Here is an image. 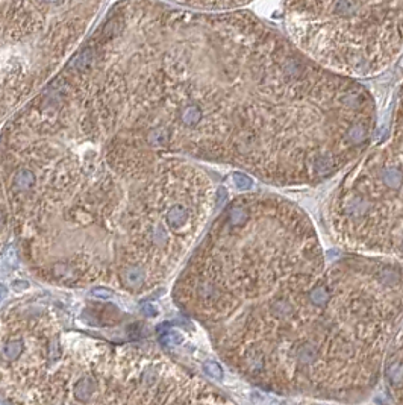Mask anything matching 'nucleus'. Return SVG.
<instances>
[{"label": "nucleus", "instance_id": "nucleus-1", "mask_svg": "<svg viewBox=\"0 0 403 405\" xmlns=\"http://www.w3.org/2000/svg\"><path fill=\"white\" fill-rule=\"evenodd\" d=\"M91 81L84 128L108 141L314 184L367 149L375 100L243 11L123 0L70 64Z\"/></svg>", "mask_w": 403, "mask_h": 405}, {"label": "nucleus", "instance_id": "nucleus-2", "mask_svg": "<svg viewBox=\"0 0 403 405\" xmlns=\"http://www.w3.org/2000/svg\"><path fill=\"white\" fill-rule=\"evenodd\" d=\"M293 44L335 75L368 78L402 52V0H285Z\"/></svg>", "mask_w": 403, "mask_h": 405}, {"label": "nucleus", "instance_id": "nucleus-3", "mask_svg": "<svg viewBox=\"0 0 403 405\" xmlns=\"http://www.w3.org/2000/svg\"><path fill=\"white\" fill-rule=\"evenodd\" d=\"M402 158L399 99L390 135L356 163L335 192L331 220L339 234L356 243H400Z\"/></svg>", "mask_w": 403, "mask_h": 405}, {"label": "nucleus", "instance_id": "nucleus-4", "mask_svg": "<svg viewBox=\"0 0 403 405\" xmlns=\"http://www.w3.org/2000/svg\"><path fill=\"white\" fill-rule=\"evenodd\" d=\"M164 2H171V5L182 6L196 11H231L247 5L252 0H164Z\"/></svg>", "mask_w": 403, "mask_h": 405}, {"label": "nucleus", "instance_id": "nucleus-5", "mask_svg": "<svg viewBox=\"0 0 403 405\" xmlns=\"http://www.w3.org/2000/svg\"><path fill=\"white\" fill-rule=\"evenodd\" d=\"M97 390V384L93 378L89 377H82L76 384H74V388H73V393H74V398L81 402H85L91 398Z\"/></svg>", "mask_w": 403, "mask_h": 405}, {"label": "nucleus", "instance_id": "nucleus-6", "mask_svg": "<svg viewBox=\"0 0 403 405\" xmlns=\"http://www.w3.org/2000/svg\"><path fill=\"white\" fill-rule=\"evenodd\" d=\"M35 184V175L27 169H20L12 179V185L17 192H27L31 190Z\"/></svg>", "mask_w": 403, "mask_h": 405}, {"label": "nucleus", "instance_id": "nucleus-7", "mask_svg": "<svg viewBox=\"0 0 403 405\" xmlns=\"http://www.w3.org/2000/svg\"><path fill=\"white\" fill-rule=\"evenodd\" d=\"M52 273H53V277L58 279V281H61V282H70L73 281L74 278H76V272H74V269L65 263H58L52 267Z\"/></svg>", "mask_w": 403, "mask_h": 405}, {"label": "nucleus", "instance_id": "nucleus-8", "mask_svg": "<svg viewBox=\"0 0 403 405\" xmlns=\"http://www.w3.org/2000/svg\"><path fill=\"white\" fill-rule=\"evenodd\" d=\"M23 349H24V346H23L21 340H11V341H8L5 344L3 357L6 360H16V358H19L23 354Z\"/></svg>", "mask_w": 403, "mask_h": 405}, {"label": "nucleus", "instance_id": "nucleus-9", "mask_svg": "<svg viewBox=\"0 0 403 405\" xmlns=\"http://www.w3.org/2000/svg\"><path fill=\"white\" fill-rule=\"evenodd\" d=\"M159 343L164 346H177L184 343V336L179 331H169L161 336Z\"/></svg>", "mask_w": 403, "mask_h": 405}, {"label": "nucleus", "instance_id": "nucleus-10", "mask_svg": "<svg viewBox=\"0 0 403 405\" xmlns=\"http://www.w3.org/2000/svg\"><path fill=\"white\" fill-rule=\"evenodd\" d=\"M203 369L206 372L208 377H211L212 380H223V370H221V366L215 361H206L203 364Z\"/></svg>", "mask_w": 403, "mask_h": 405}, {"label": "nucleus", "instance_id": "nucleus-11", "mask_svg": "<svg viewBox=\"0 0 403 405\" xmlns=\"http://www.w3.org/2000/svg\"><path fill=\"white\" fill-rule=\"evenodd\" d=\"M233 179H235L236 187H240V189H249V187L252 185V181L246 175H241V173H235Z\"/></svg>", "mask_w": 403, "mask_h": 405}, {"label": "nucleus", "instance_id": "nucleus-12", "mask_svg": "<svg viewBox=\"0 0 403 405\" xmlns=\"http://www.w3.org/2000/svg\"><path fill=\"white\" fill-rule=\"evenodd\" d=\"M91 295L96 296V298H100V299H108L112 296V292L108 290V288H103V287H97V288H93L91 290Z\"/></svg>", "mask_w": 403, "mask_h": 405}, {"label": "nucleus", "instance_id": "nucleus-13", "mask_svg": "<svg viewBox=\"0 0 403 405\" xmlns=\"http://www.w3.org/2000/svg\"><path fill=\"white\" fill-rule=\"evenodd\" d=\"M12 288L16 292H24V290H27L29 288V282L27 281H16L12 284Z\"/></svg>", "mask_w": 403, "mask_h": 405}, {"label": "nucleus", "instance_id": "nucleus-14", "mask_svg": "<svg viewBox=\"0 0 403 405\" xmlns=\"http://www.w3.org/2000/svg\"><path fill=\"white\" fill-rule=\"evenodd\" d=\"M143 313H144L146 316H156V310H155L152 305H146V307L143 308Z\"/></svg>", "mask_w": 403, "mask_h": 405}, {"label": "nucleus", "instance_id": "nucleus-15", "mask_svg": "<svg viewBox=\"0 0 403 405\" xmlns=\"http://www.w3.org/2000/svg\"><path fill=\"white\" fill-rule=\"evenodd\" d=\"M5 296H6V287L0 284V300H2Z\"/></svg>", "mask_w": 403, "mask_h": 405}, {"label": "nucleus", "instance_id": "nucleus-16", "mask_svg": "<svg viewBox=\"0 0 403 405\" xmlns=\"http://www.w3.org/2000/svg\"><path fill=\"white\" fill-rule=\"evenodd\" d=\"M41 2L47 3V5H58V3H61L63 0H41Z\"/></svg>", "mask_w": 403, "mask_h": 405}, {"label": "nucleus", "instance_id": "nucleus-17", "mask_svg": "<svg viewBox=\"0 0 403 405\" xmlns=\"http://www.w3.org/2000/svg\"><path fill=\"white\" fill-rule=\"evenodd\" d=\"M3 223H5V215H3V213L0 211V228L3 226Z\"/></svg>", "mask_w": 403, "mask_h": 405}]
</instances>
